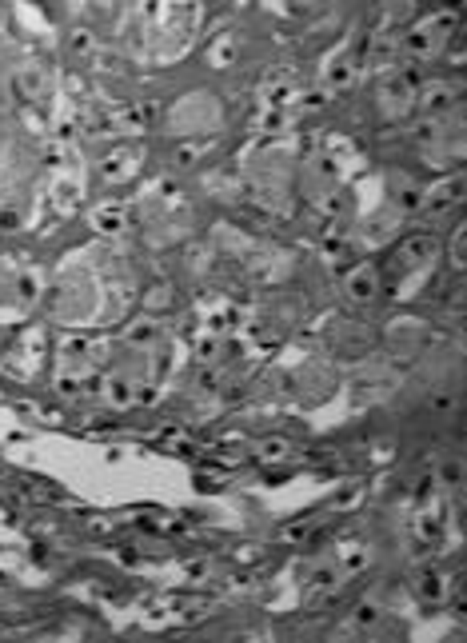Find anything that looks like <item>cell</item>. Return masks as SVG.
<instances>
[{
	"mask_svg": "<svg viewBox=\"0 0 467 643\" xmlns=\"http://www.w3.org/2000/svg\"><path fill=\"white\" fill-rule=\"evenodd\" d=\"M172 160H176V168H188V164L196 160V148H192V144H184V148H176V156H172Z\"/></svg>",
	"mask_w": 467,
	"mask_h": 643,
	"instance_id": "cell-12",
	"label": "cell"
},
{
	"mask_svg": "<svg viewBox=\"0 0 467 643\" xmlns=\"http://www.w3.org/2000/svg\"><path fill=\"white\" fill-rule=\"evenodd\" d=\"M72 45L80 48V52H88V48H92V40H88V32H76V40H72Z\"/></svg>",
	"mask_w": 467,
	"mask_h": 643,
	"instance_id": "cell-14",
	"label": "cell"
},
{
	"mask_svg": "<svg viewBox=\"0 0 467 643\" xmlns=\"http://www.w3.org/2000/svg\"><path fill=\"white\" fill-rule=\"evenodd\" d=\"M459 92L451 88L447 80H436V84H420V92H416V112L420 116H436V112H451V100H455Z\"/></svg>",
	"mask_w": 467,
	"mask_h": 643,
	"instance_id": "cell-1",
	"label": "cell"
},
{
	"mask_svg": "<svg viewBox=\"0 0 467 643\" xmlns=\"http://www.w3.org/2000/svg\"><path fill=\"white\" fill-rule=\"evenodd\" d=\"M396 204L403 208V212H420V204H423V192H420V184H412L407 176H396Z\"/></svg>",
	"mask_w": 467,
	"mask_h": 643,
	"instance_id": "cell-6",
	"label": "cell"
},
{
	"mask_svg": "<svg viewBox=\"0 0 467 643\" xmlns=\"http://www.w3.org/2000/svg\"><path fill=\"white\" fill-rule=\"evenodd\" d=\"M124 224H128V220H124V212H116V208L96 212V228H100V232H120Z\"/></svg>",
	"mask_w": 467,
	"mask_h": 643,
	"instance_id": "cell-8",
	"label": "cell"
},
{
	"mask_svg": "<svg viewBox=\"0 0 467 643\" xmlns=\"http://www.w3.org/2000/svg\"><path fill=\"white\" fill-rule=\"evenodd\" d=\"M464 480V463L459 459H444L440 463V483H459Z\"/></svg>",
	"mask_w": 467,
	"mask_h": 643,
	"instance_id": "cell-10",
	"label": "cell"
},
{
	"mask_svg": "<svg viewBox=\"0 0 467 643\" xmlns=\"http://www.w3.org/2000/svg\"><path fill=\"white\" fill-rule=\"evenodd\" d=\"M104 400H108L112 408H132V404H136V384H132L128 376H108V380H104Z\"/></svg>",
	"mask_w": 467,
	"mask_h": 643,
	"instance_id": "cell-4",
	"label": "cell"
},
{
	"mask_svg": "<svg viewBox=\"0 0 467 643\" xmlns=\"http://www.w3.org/2000/svg\"><path fill=\"white\" fill-rule=\"evenodd\" d=\"M256 452H260V459H264V463H280V459L292 452V444H288V439H280V436H268V439H260Z\"/></svg>",
	"mask_w": 467,
	"mask_h": 643,
	"instance_id": "cell-7",
	"label": "cell"
},
{
	"mask_svg": "<svg viewBox=\"0 0 467 643\" xmlns=\"http://www.w3.org/2000/svg\"><path fill=\"white\" fill-rule=\"evenodd\" d=\"M375 292H379V272H375V264H355L348 272V296L359 300V304H368V300H375Z\"/></svg>",
	"mask_w": 467,
	"mask_h": 643,
	"instance_id": "cell-3",
	"label": "cell"
},
{
	"mask_svg": "<svg viewBox=\"0 0 467 643\" xmlns=\"http://www.w3.org/2000/svg\"><path fill=\"white\" fill-rule=\"evenodd\" d=\"M416 592H420L423 599H444V592H447L444 572H436V568H420V572H416Z\"/></svg>",
	"mask_w": 467,
	"mask_h": 643,
	"instance_id": "cell-5",
	"label": "cell"
},
{
	"mask_svg": "<svg viewBox=\"0 0 467 643\" xmlns=\"http://www.w3.org/2000/svg\"><path fill=\"white\" fill-rule=\"evenodd\" d=\"M156 340V324L152 320H140L128 328V344H152Z\"/></svg>",
	"mask_w": 467,
	"mask_h": 643,
	"instance_id": "cell-9",
	"label": "cell"
},
{
	"mask_svg": "<svg viewBox=\"0 0 467 643\" xmlns=\"http://www.w3.org/2000/svg\"><path fill=\"white\" fill-rule=\"evenodd\" d=\"M379 620V611H375L372 603H364V607H359V616H355V623H375Z\"/></svg>",
	"mask_w": 467,
	"mask_h": 643,
	"instance_id": "cell-13",
	"label": "cell"
},
{
	"mask_svg": "<svg viewBox=\"0 0 467 643\" xmlns=\"http://www.w3.org/2000/svg\"><path fill=\"white\" fill-rule=\"evenodd\" d=\"M459 192H464V176L436 184V188H431V192L423 196L420 212H423V216H444V212H451V208L459 204Z\"/></svg>",
	"mask_w": 467,
	"mask_h": 643,
	"instance_id": "cell-2",
	"label": "cell"
},
{
	"mask_svg": "<svg viewBox=\"0 0 467 643\" xmlns=\"http://www.w3.org/2000/svg\"><path fill=\"white\" fill-rule=\"evenodd\" d=\"M0 228H4V232L21 228V216H16V212H12V208H0Z\"/></svg>",
	"mask_w": 467,
	"mask_h": 643,
	"instance_id": "cell-11",
	"label": "cell"
}]
</instances>
